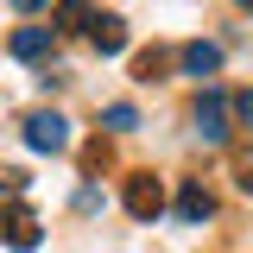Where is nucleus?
<instances>
[{
	"mask_svg": "<svg viewBox=\"0 0 253 253\" xmlns=\"http://www.w3.org/2000/svg\"><path fill=\"white\" fill-rule=\"evenodd\" d=\"M190 126H196L203 146H221V139H228V95H221V89H203L196 108H190Z\"/></svg>",
	"mask_w": 253,
	"mask_h": 253,
	"instance_id": "obj_1",
	"label": "nucleus"
},
{
	"mask_svg": "<svg viewBox=\"0 0 253 253\" xmlns=\"http://www.w3.org/2000/svg\"><path fill=\"white\" fill-rule=\"evenodd\" d=\"M26 146H32V152H63V146H70V121H63L57 108L26 114Z\"/></svg>",
	"mask_w": 253,
	"mask_h": 253,
	"instance_id": "obj_2",
	"label": "nucleus"
},
{
	"mask_svg": "<svg viewBox=\"0 0 253 253\" xmlns=\"http://www.w3.org/2000/svg\"><path fill=\"white\" fill-rule=\"evenodd\" d=\"M158 209H165V190H158V177H152V171L126 177V215H133V221H152Z\"/></svg>",
	"mask_w": 253,
	"mask_h": 253,
	"instance_id": "obj_3",
	"label": "nucleus"
},
{
	"mask_svg": "<svg viewBox=\"0 0 253 253\" xmlns=\"http://www.w3.org/2000/svg\"><path fill=\"white\" fill-rule=\"evenodd\" d=\"M177 63H184V76H215V70H221V44H209V38H190L184 51H177Z\"/></svg>",
	"mask_w": 253,
	"mask_h": 253,
	"instance_id": "obj_4",
	"label": "nucleus"
},
{
	"mask_svg": "<svg viewBox=\"0 0 253 253\" xmlns=\"http://www.w3.org/2000/svg\"><path fill=\"white\" fill-rule=\"evenodd\" d=\"M51 44H57V32H51V26H19L6 51H13V57H26V63H38L44 51H51Z\"/></svg>",
	"mask_w": 253,
	"mask_h": 253,
	"instance_id": "obj_5",
	"label": "nucleus"
},
{
	"mask_svg": "<svg viewBox=\"0 0 253 253\" xmlns=\"http://www.w3.org/2000/svg\"><path fill=\"white\" fill-rule=\"evenodd\" d=\"M89 44L101 51V57H121L126 51V26L114 19V13H101V19H89Z\"/></svg>",
	"mask_w": 253,
	"mask_h": 253,
	"instance_id": "obj_6",
	"label": "nucleus"
},
{
	"mask_svg": "<svg viewBox=\"0 0 253 253\" xmlns=\"http://www.w3.org/2000/svg\"><path fill=\"white\" fill-rule=\"evenodd\" d=\"M209 215H215V196H209L203 184H184V190H177V221L196 228V221H209Z\"/></svg>",
	"mask_w": 253,
	"mask_h": 253,
	"instance_id": "obj_7",
	"label": "nucleus"
},
{
	"mask_svg": "<svg viewBox=\"0 0 253 253\" xmlns=\"http://www.w3.org/2000/svg\"><path fill=\"white\" fill-rule=\"evenodd\" d=\"M6 247H19V253L38 247V221H32L26 209H13V215H6Z\"/></svg>",
	"mask_w": 253,
	"mask_h": 253,
	"instance_id": "obj_8",
	"label": "nucleus"
},
{
	"mask_svg": "<svg viewBox=\"0 0 253 253\" xmlns=\"http://www.w3.org/2000/svg\"><path fill=\"white\" fill-rule=\"evenodd\" d=\"M89 19H95L89 0H57V26H51V32H83Z\"/></svg>",
	"mask_w": 253,
	"mask_h": 253,
	"instance_id": "obj_9",
	"label": "nucleus"
},
{
	"mask_svg": "<svg viewBox=\"0 0 253 253\" xmlns=\"http://www.w3.org/2000/svg\"><path fill=\"white\" fill-rule=\"evenodd\" d=\"M228 114L241 126H253V89H241V95H228Z\"/></svg>",
	"mask_w": 253,
	"mask_h": 253,
	"instance_id": "obj_10",
	"label": "nucleus"
},
{
	"mask_svg": "<svg viewBox=\"0 0 253 253\" xmlns=\"http://www.w3.org/2000/svg\"><path fill=\"white\" fill-rule=\"evenodd\" d=\"M108 126H114V133H126V126H139V114H133L126 101H114V108H108Z\"/></svg>",
	"mask_w": 253,
	"mask_h": 253,
	"instance_id": "obj_11",
	"label": "nucleus"
},
{
	"mask_svg": "<svg viewBox=\"0 0 253 253\" xmlns=\"http://www.w3.org/2000/svg\"><path fill=\"white\" fill-rule=\"evenodd\" d=\"M241 190H253V146L241 152Z\"/></svg>",
	"mask_w": 253,
	"mask_h": 253,
	"instance_id": "obj_12",
	"label": "nucleus"
},
{
	"mask_svg": "<svg viewBox=\"0 0 253 253\" xmlns=\"http://www.w3.org/2000/svg\"><path fill=\"white\" fill-rule=\"evenodd\" d=\"M13 6H19V13H38V6H51V0H13Z\"/></svg>",
	"mask_w": 253,
	"mask_h": 253,
	"instance_id": "obj_13",
	"label": "nucleus"
},
{
	"mask_svg": "<svg viewBox=\"0 0 253 253\" xmlns=\"http://www.w3.org/2000/svg\"><path fill=\"white\" fill-rule=\"evenodd\" d=\"M234 6H247V13H253V0H234Z\"/></svg>",
	"mask_w": 253,
	"mask_h": 253,
	"instance_id": "obj_14",
	"label": "nucleus"
}]
</instances>
